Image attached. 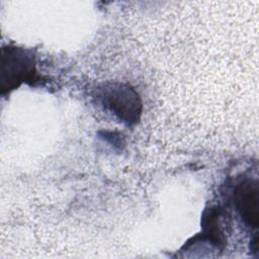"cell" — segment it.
<instances>
[{
    "mask_svg": "<svg viewBox=\"0 0 259 259\" xmlns=\"http://www.w3.org/2000/svg\"><path fill=\"white\" fill-rule=\"evenodd\" d=\"M235 203L245 224L257 228L259 221V190L256 181L245 179L234 191Z\"/></svg>",
    "mask_w": 259,
    "mask_h": 259,
    "instance_id": "3",
    "label": "cell"
},
{
    "mask_svg": "<svg viewBox=\"0 0 259 259\" xmlns=\"http://www.w3.org/2000/svg\"><path fill=\"white\" fill-rule=\"evenodd\" d=\"M34 74V56L30 51L7 47L2 49L1 88L12 90L22 82L28 81Z\"/></svg>",
    "mask_w": 259,
    "mask_h": 259,
    "instance_id": "1",
    "label": "cell"
},
{
    "mask_svg": "<svg viewBox=\"0 0 259 259\" xmlns=\"http://www.w3.org/2000/svg\"><path fill=\"white\" fill-rule=\"evenodd\" d=\"M100 98L105 108L126 123H136L142 112L138 93L126 85L107 84L101 89Z\"/></svg>",
    "mask_w": 259,
    "mask_h": 259,
    "instance_id": "2",
    "label": "cell"
}]
</instances>
